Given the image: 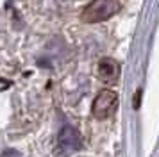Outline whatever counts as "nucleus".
<instances>
[{
  "label": "nucleus",
  "mask_w": 159,
  "mask_h": 157,
  "mask_svg": "<svg viewBox=\"0 0 159 157\" xmlns=\"http://www.w3.org/2000/svg\"><path fill=\"white\" fill-rule=\"evenodd\" d=\"M120 9L118 0H93L91 4H88L82 11V21L88 23H98V21L109 20L116 11Z\"/></svg>",
  "instance_id": "1"
},
{
  "label": "nucleus",
  "mask_w": 159,
  "mask_h": 157,
  "mask_svg": "<svg viewBox=\"0 0 159 157\" xmlns=\"http://www.w3.org/2000/svg\"><path fill=\"white\" fill-rule=\"evenodd\" d=\"M116 107H118V95L111 89H104L93 100L91 111L97 120H106L116 111Z\"/></svg>",
  "instance_id": "2"
},
{
  "label": "nucleus",
  "mask_w": 159,
  "mask_h": 157,
  "mask_svg": "<svg viewBox=\"0 0 159 157\" xmlns=\"http://www.w3.org/2000/svg\"><path fill=\"white\" fill-rule=\"evenodd\" d=\"M82 145L80 134L73 127H63L57 136V154L61 157H68L70 154L77 152Z\"/></svg>",
  "instance_id": "3"
},
{
  "label": "nucleus",
  "mask_w": 159,
  "mask_h": 157,
  "mask_svg": "<svg viewBox=\"0 0 159 157\" xmlns=\"http://www.w3.org/2000/svg\"><path fill=\"white\" fill-rule=\"evenodd\" d=\"M98 77L102 82L106 84H115L118 77H120V64L116 63L115 59L106 57L98 63Z\"/></svg>",
  "instance_id": "4"
}]
</instances>
